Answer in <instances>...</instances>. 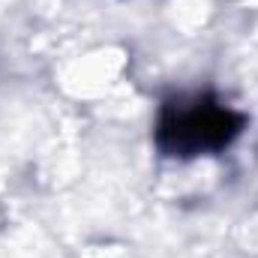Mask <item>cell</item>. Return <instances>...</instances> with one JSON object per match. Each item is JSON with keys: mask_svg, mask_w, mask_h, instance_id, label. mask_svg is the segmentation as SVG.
I'll use <instances>...</instances> for the list:
<instances>
[{"mask_svg": "<svg viewBox=\"0 0 258 258\" xmlns=\"http://www.w3.org/2000/svg\"><path fill=\"white\" fill-rule=\"evenodd\" d=\"M246 129V114L213 93H189L165 99L156 117L153 141L159 153L195 159L231 147Z\"/></svg>", "mask_w": 258, "mask_h": 258, "instance_id": "cell-1", "label": "cell"}]
</instances>
